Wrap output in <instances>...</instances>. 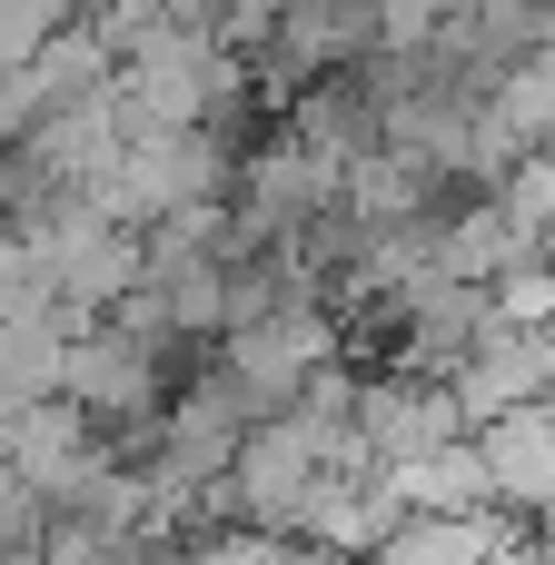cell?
<instances>
[{
  "label": "cell",
  "mask_w": 555,
  "mask_h": 565,
  "mask_svg": "<svg viewBox=\"0 0 555 565\" xmlns=\"http://www.w3.org/2000/svg\"><path fill=\"white\" fill-rule=\"evenodd\" d=\"M487 477H497V516L516 526H555V407H516L497 427H477Z\"/></svg>",
  "instance_id": "5b68a950"
},
{
  "label": "cell",
  "mask_w": 555,
  "mask_h": 565,
  "mask_svg": "<svg viewBox=\"0 0 555 565\" xmlns=\"http://www.w3.org/2000/svg\"><path fill=\"white\" fill-rule=\"evenodd\" d=\"M169 348H149V338H129V328H79L70 338V358H60V397L109 437V447H149L159 437V417H169Z\"/></svg>",
  "instance_id": "6da1fadb"
},
{
  "label": "cell",
  "mask_w": 555,
  "mask_h": 565,
  "mask_svg": "<svg viewBox=\"0 0 555 565\" xmlns=\"http://www.w3.org/2000/svg\"><path fill=\"white\" fill-rule=\"evenodd\" d=\"M526 536H536V526H526ZM506 565H526V546H516V556H506Z\"/></svg>",
  "instance_id": "9c48e42d"
},
{
  "label": "cell",
  "mask_w": 555,
  "mask_h": 565,
  "mask_svg": "<svg viewBox=\"0 0 555 565\" xmlns=\"http://www.w3.org/2000/svg\"><path fill=\"white\" fill-rule=\"evenodd\" d=\"M516 546H526V526L497 507L487 516H397L367 565H506Z\"/></svg>",
  "instance_id": "8992f818"
},
{
  "label": "cell",
  "mask_w": 555,
  "mask_h": 565,
  "mask_svg": "<svg viewBox=\"0 0 555 565\" xmlns=\"http://www.w3.org/2000/svg\"><path fill=\"white\" fill-rule=\"evenodd\" d=\"M447 387H457L467 437H477V427H497V417H516V407H555V338L506 328V318H497V338H487V348H477Z\"/></svg>",
  "instance_id": "3957f363"
},
{
  "label": "cell",
  "mask_w": 555,
  "mask_h": 565,
  "mask_svg": "<svg viewBox=\"0 0 555 565\" xmlns=\"http://www.w3.org/2000/svg\"><path fill=\"white\" fill-rule=\"evenodd\" d=\"M387 497H397V516H487V507H497V477H487V447L457 437V447H437V457L387 467Z\"/></svg>",
  "instance_id": "52a82bcc"
},
{
  "label": "cell",
  "mask_w": 555,
  "mask_h": 565,
  "mask_svg": "<svg viewBox=\"0 0 555 565\" xmlns=\"http://www.w3.org/2000/svg\"><path fill=\"white\" fill-rule=\"evenodd\" d=\"M20 209H30V169L20 149H0V228H20Z\"/></svg>",
  "instance_id": "ba28073f"
},
{
  "label": "cell",
  "mask_w": 555,
  "mask_h": 565,
  "mask_svg": "<svg viewBox=\"0 0 555 565\" xmlns=\"http://www.w3.org/2000/svg\"><path fill=\"white\" fill-rule=\"evenodd\" d=\"M467 437V417H457V387L447 377H417V367H377V377H357V457L387 477V467H407V457H437V447H457Z\"/></svg>",
  "instance_id": "7a4b0ae2"
},
{
  "label": "cell",
  "mask_w": 555,
  "mask_h": 565,
  "mask_svg": "<svg viewBox=\"0 0 555 565\" xmlns=\"http://www.w3.org/2000/svg\"><path fill=\"white\" fill-rule=\"evenodd\" d=\"M555 258V238L536 218H516L506 199H467V209H437V278H467V288H497L506 268Z\"/></svg>",
  "instance_id": "277c9868"
}]
</instances>
